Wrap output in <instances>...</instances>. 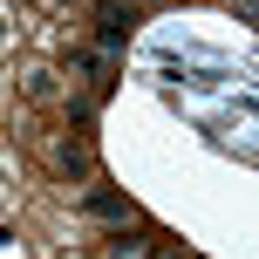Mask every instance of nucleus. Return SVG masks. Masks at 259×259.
<instances>
[{
    "label": "nucleus",
    "mask_w": 259,
    "mask_h": 259,
    "mask_svg": "<svg viewBox=\"0 0 259 259\" xmlns=\"http://www.w3.org/2000/svg\"><path fill=\"white\" fill-rule=\"evenodd\" d=\"M130 27H137V14H130L123 0H103V7H96V34H103V48H109V55L130 41Z\"/></svg>",
    "instance_id": "obj_1"
},
{
    "label": "nucleus",
    "mask_w": 259,
    "mask_h": 259,
    "mask_svg": "<svg viewBox=\"0 0 259 259\" xmlns=\"http://www.w3.org/2000/svg\"><path fill=\"white\" fill-rule=\"evenodd\" d=\"M82 211H89V219H137V205H130V198L123 191H89V198H82Z\"/></svg>",
    "instance_id": "obj_2"
},
{
    "label": "nucleus",
    "mask_w": 259,
    "mask_h": 259,
    "mask_svg": "<svg viewBox=\"0 0 259 259\" xmlns=\"http://www.w3.org/2000/svg\"><path fill=\"white\" fill-rule=\"evenodd\" d=\"M150 252H157V246H150V239H130V225L109 239V259H150Z\"/></svg>",
    "instance_id": "obj_3"
},
{
    "label": "nucleus",
    "mask_w": 259,
    "mask_h": 259,
    "mask_svg": "<svg viewBox=\"0 0 259 259\" xmlns=\"http://www.w3.org/2000/svg\"><path fill=\"white\" fill-rule=\"evenodd\" d=\"M62 170H89V143H62Z\"/></svg>",
    "instance_id": "obj_4"
}]
</instances>
